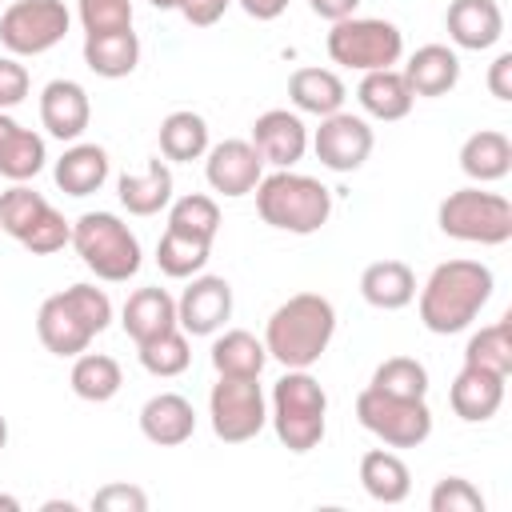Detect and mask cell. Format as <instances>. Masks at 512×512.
I'll return each mask as SVG.
<instances>
[{"instance_id": "1", "label": "cell", "mask_w": 512, "mask_h": 512, "mask_svg": "<svg viewBox=\"0 0 512 512\" xmlns=\"http://www.w3.org/2000/svg\"><path fill=\"white\" fill-rule=\"evenodd\" d=\"M496 276L480 260H444L432 268V276L420 288V320L436 336L464 332L480 308L492 300Z\"/></svg>"}, {"instance_id": "2", "label": "cell", "mask_w": 512, "mask_h": 512, "mask_svg": "<svg viewBox=\"0 0 512 512\" xmlns=\"http://www.w3.org/2000/svg\"><path fill=\"white\" fill-rule=\"evenodd\" d=\"M336 336V308L320 292L288 296L264 324V348L284 368H312Z\"/></svg>"}, {"instance_id": "3", "label": "cell", "mask_w": 512, "mask_h": 512, "mask_svg": "<svg viewBox=\"0 0 512 512\" xmlns=\"http://www.w3.org/2000/svg\"><path fill=\"white\" fill-rule=\"evenodd\" d=\"M112 324V300L96 284H72L36 312V336L52 356H80Z\"/></svg>"}, {"instance_id": "4", "label": "cell", "mask_w": 512, "mask_h": 512, "mask_svg": "<svg viewBox=\"0 0 512 512\" xmlns=\"http://www.w3.org/2000/svg\"><path fill=\"white\" fill-rule=\"evenodd\" d=\"M256 212L268 228H280L292 236H312L332 216V192L316 176L276 168L272 176H260V184H256Z\"/></svg>"}, {"instance_id": "5", "label": "cell", "mask_w": 512, "mask_h": 512, "mask_svg": "<svg viewBox=\"0 0 512 512\" xmlns=\"http://www.w3.org/2000/svg\"><path fill=\"white\" fill-rule=\"evenodd\" d=\"M268 420L276 428V440L304 456L312 448H320L324 428H328V396L320 388V380L308 368H288L276 384H272V408Z\"/></svg>"}, {"instance_id": "6", "label": "cell", "mask_w": 512, "mask_h": 512, "mask_svg": "<svg viewBox=\"0 0 512 512\" xmlns=\"http://www.w3.org/2000/svg\"><path fill=\"white\" fill-rule=\"evenodd\" d=\"M72 248L84 268L108 284H124L140 272V240L116 212H84L72 224Z\"/></svg>"}, {"instance_id": "7", "label": "cell", "mask_w": 512, "mask_h": 512, "mask_svg": "<svg viewBox=\"0 0 512 512\" xmlns=\"http://www.w3.org/2000/svg\"><path fill=\"white\" fill-rule=\"evenodd\" d=\"M436 224L444 236L464 240V244H508L512 240V204L500 192L484 188H460L440 200Z\"/></svg>"}, {"instance_id": "8", "label": "cell", "mask_w": 512, "mask_h": 512, "mask_svg": "<svg viewBox=\"0 0 512 512\" xmlns=\"http://www.w3.org/2000/svg\"><path fill=\"white\" fill-rule=\"evenodd\" d=\"M324 48H328L332 64H340V68L380 72V68L400 64L404 32L392 20H380V16H348V20L332 24Z\"/></svg>"}, {"instance_id": "9", "label": "cell", "mask_w": 512, "mask_h": 512, "mask_svg": "<svg viewBox=\"0 0 512 512\" xmlns=\"http://www.w3.org/2000/svg\"><path fill=\"white\" fill-rule=\"evenodd\" d=\"M356 420L388 448H420L432 436V408L424 400L388 396L372 384L356 396Z\"/></svg>"}, {"instance_id": "10", "label": "cell", "mask_w": 512, "mask_h": 512, "mask_svg": "<svg viewBox=\"0 0 512 512\" xmlns=\"http://www.w3.org/2000/svg\"><path fill=\"white\" fill-rule=\"evenodd\" d=\"M212 432L224 444H248L268 424V400L260 376H220L208 392Z\"/></svg>"}, {"instance_id": "11", "label": "cell", "mask_w": 512, "mask_h": 512, "mask_svg": "<svg viewBox=\"0 0 512 512\" xmlns=\"http://www.w3.org/2000/svg\"><path fill=\"white\" fill-rule=\"evenodd\" d=\"M68 24L64 0H12L0 16V44L12 56H44L68 36Z\"/></svg>"}, {"instance_id": "12", "label": "cell", "mask_w": 512, "mask_h": 512, "mask_svg": "<svg viewBox=\"0 0 512 512\" xmlns=\"http://www.w3.org/2000/svg\"><path fill=\"white\" fill-rule=\"evenodd\" d=\"M372 144H376V136H372L368 120L364 116H352L344 108L332 112V116H324L320 128H316V136H312L316 160L324 168H332V172H356L372 156Z\"/></svg>"}, {"instance_id": "13", "label": "cell", "mask_w": 512, "mask_h": 512, "mask_svg": "<svg viewBox=\"0 0 512 512\" xmlns=\"http://www.w3.org/2000/svg\"><path fill=\"white\" fill-rule=\"evenodd\" d=\"M204 156H208L204 160V176H208L212 192L232 196V200L256 192V184L264 176V160L252 148V140H220Z\"/></svg>"}, {"instance_id": "14", "label": "cell", "mask_w": 512, "mask_h": 512, "mask_svg": "<svg viewBox=\"0 0 512 512\" xmlns=\"http://www.w3.org/2000/svg\"><path fill=\"white\" fill-rule=\"evenodd\" d=\"M232 316V284L224 276H192L176 300V324L188 336H212Z\"/></svg>"}, {"instance_id": "15", "label": "cell", "mask_w": 512, "mask_h": 512, "mask_svg": "<svg viewBox=\"0 0 512 512\" xmlns=\"http://www.w3.org/2000/svg\"><path fill=\"white\" fill-rule=\"evenodd\" d=\"M252 148L272 168H292L308 152V128L288 108H268L252 120Z\"/></svg>"}, {"instance_id": "16", "label": "cell", "mask_w": 512, "mask_h": 512, "mask_svg": "<svg viewBox=\"0 0 512 512\" xmlns=\"http://www.w3.org/2000/svg\"><path fill=\"white\" fill-rule=\"evenodd\" d=\"M504 384L508 376L500 372H488V368H476V364H464L448 388V404L452 412L464 420V424H484L500 412L504 404Z\"/></svg>"}, {"instance_id": "17", "label": "cell", "mask_w": 512, "mask_h": 512, "mask_svg": "<svg viewBox=\"0 0 512 512\" xmlns=\"http://www.w3.org/2000/svg\"><path fill=\"white\" fill-rule=\"evenodd\" d=\"M92 120V100L76 80H48L40 92V124L56 140H80Z\"/></svg>"}, {"instance_id": "18", "label": "cell", "mask_w": 512, "mask_h": 512, "mask_svg": "<svg viewBox=\"0 0 512 512\" xmlns=\"http://www.w3.org/2000/svg\"><path fill=\"white\" fill-rule=\"evenodd\" d=\"M444 28L456 48L484 52L504 36V12L496 0H452L444 12Z\"/></svg>"}, {"instance_id": "19", "label": "cell", "mask_w": 512, "mask_h": 512, "mask_svg": "<svg viewBox=\"0 0 512 512\" xmlns=\"http://www.w3.org/2000/svg\"><path fill=\"white\" fill-rule=\"evenodd\" d=\"M140 432H144V440H152L160 448H176V444L192 440V432H196L192 400H184L180 392H156L140 408Z\"/></svg>"}, {"instance_id": "20", "label": "cell", "mask_w": 512, "mask_h": 512, "mask_svg": "<svg viewBox=\"0 0 512 512\" xmlns=\"http://www.w3.org/2000/svg\"><path fill=\"white\" fill-rule=\"evenodd\" d=\"M404 80L412 88V96H448L460 84V56L448 44H424L408 56L404 64Z\"/></svg>"}, {"instance_id": "21", "label": "cell", "mask_w": 512, "mask_h": 512, "mask_svg": "<svg viewBox=\"0 0 512 512\" xmlns=\"http://www.w3.org/2000/svg\"><path fill=\"white\" fill-rule=\"evenodd\" d=\"M44 136L16 124L8 112H0V176L12 184H28L44 168Z\"/></svg>"}, {"instance_id": "22", "label": "cell", "mask_w": 512, "mask_h": 512, "mask_svg": "<svg viewBox=\"0 0 512 512\" xmlns=\"http://www.w3.org/2000/svg\"><path fill=\"white\" fill-rule=\"evenodd\" d=\"M116 196L132 216H156L172 204V168L156 156L144 164V172H124Z\"/></svg>"}, {"instance_id": "23", "label": "cell", "mask_w": 512, "mask_h": 512, "mask_svg": "<svg viewBox=\"0 0 512 512\" xmlns=\"http://www.w3.org/2000/svg\"><path fill=\"white\" fill-rule=\"evenodd\" d=\"M360 296L380 312L408 308L416 300V272L404 260H376L360 272Z\"/></svg>"}, {"instance_id": "24", "label": "cell", "mask_w": 512, "mask_h": 512, "mask_svg": "<svg viewBox=\"0 0 512 512\" xmlns=\"http://www.w3.org/2000/svg\"><path fill=\"white\" fill-rule=\"evenodd\" d=\"M288 100L296 104V112H308V116L324 120V116L344 108L348 88L332 68H296L288 76Z\"/></svg>"}, {"instance_id": "25", "label": "cell", "mask_w": 512, "mask_h": 512, "mask_svg": "<svg viewBox=\"0 0 512 512\" xmlns=\"http://www.w3.org/2000/svg\"><path fill=\"white\" fill-rule=\"evenodd\" d=\"M356 100L360 108L372 116V120H404L416 104L404 72L396 68H380V72H364L360 88H356Z\"/></svg>"}, {"instance_id": "26", "label": "cell", "mask_w": 512, "mask_h": 512, "mask_svg": "<svg viewBox=\"0 0 512 512\" xmlns=\"http://www.w3.org/2000/svg\"><path fill=\"white\" fill-rule=\"evenodd\" d=\"M460 168L476 184L504 180L512 172V140L496 128H480L460 144Z\"/></svg>"}, {"instance_id": "27", "label": "cell", "mask_w": 512, "mask_h": 512, "mask_svg": "<svg viewBox=\"0 0 512 512\" xmlns=\"http://www.w3.org/2000/svg\"><path fill=\"white\" fill-rule=\"evenodd\" d=\"M120 324L124 332L144 344L168 328H180L176 324V300L164 292V288H136L128 300H124V312H120Z\"/></svg>"}, {"instance_id": "28", "label": "cell", "mask_w": 512, "mask_h": 512, "mask_svg": "<svg viewBox=\"0 0 512 512\" xmlns=\"http://www.w3.org/2000/svg\"><path fill=\"white\" fill-rule=\"evenodd\" d=\"M52 176H56V188L60 192H68V196H92L108 180V152L100 144H72L56 160Z\"/></svg>"}, {"instance_id": "29", "label": "cell", "mask_w": 512, "mask_h": 512, "mask_svg": "<svg viewBox=\"0 0 512 512\" xmlns=\"http://www.w3.org/2000/svg\"><path fill=\"white\" fill-rule=\"evenodd\" d=\"M84 64L104 80H124L140 64V36L132 28L104 32V36H84Z\"/></svg>"}, {"instance_id": "30", "label": "cell", "mask_w": 512, "mask_h": 512, "mask_svg": "<svg viewBox=\"0 0 512 512\" xmlns=\"http://www.w3.org/2000/svg\"><path fill=\"white\" fill-rule=\"evenodd\" d=\"M360 484H364V492H368L376 504H400V500H408V492H412V472H408V464H404L396 452L372 448V452H364V460H360Z\"/></svg>"}, {"instance_id": "31", "label": "cell", "mask_w": 512, "mask_h": 512, "mask_svg": "<svg viewBox=\"0 0 512 512\" xmlns=\"http://www.w3.org/2000/svg\"><path fill=\"white\" fill-rule=\"evenodd\" d=\"M160 152L164 160H176V164H192L208 152V120L200 112H168L160 120Z\"/></svg>"}, {"instance_id": "32", "label": "cell", "mask_w": 512, "mask_h": 512, "mask_svg": "<svg viewBox=\"0 0 512 512\" xmlns=\"http://www.w3.org/2000/svg\"><path fill=\"white\" fill-rule=\"evenodd\" d=\"M268 364L264 340H256L244 328H228L224 336L212 340V368L216 376H260Z\"/></svg>"}, {"instance_id": "33", "label": "cell", "mask_w": 512, "mask_h": 512, "mask_svg": "<svg viewBox=\"0 0 512 512\" xmlns=\"http://www.w3.org/2000/svg\"><path fill=\"white\" fill-rule=\"evenodd\" d=\"M68 384H72V392H76L80 400H88V404H104V400H112V396L120 392L124 372H120V364H116L112 356H104V352H88V348H84V352L76 356V364H72Z\"/></svg>"}, {"instance_id": "34", "label": "cell", "mask_w": 512, "mask_h": 512, "mask_svg": "<svg viewBox=\"0 0 512 512\" xmlns=\"http://www.w3.org/2000/svg\"><path fill=\"white\" fill-rule=\"evenodd\" d=\"M208 256H212V244L208 240H196V236H184V232H172V228H164V236L156 244V264L172 280L200 276L204 264H208Z\"/></svg>"}, {"instance_id": "35", "label": "cell", "mask_w": 512, "mask_h": 512, "mask_svg": "<svg viewBox=\"0 0 512 512\" xmlns=\"http://www.w3.org/2000/svg\"><path fill=\"white\" fill-rule=\"evenodd\" d=\"M464 364L508 376L512 372V316H500L496 324H484L480 332H472L464 344Z\"/></svg>"}, {"instance_id": "36", "label": "cell", "mask_w": 512, "mask_h": 512, "mask_svg": "<svg viewBox=\"0 0 512 512\" xmlns=\"http://www.w3.org/2000/svg\"><path fill=\"white\" fill-rule=\"evenodd\" d=\"M168 228L212 244L216 232H220V208H216L212 196H204V192H188V196H180V200L168 204Z\"/></svg>"}, {"instance_id": "37", "label": "cell", "mask_w": 512, "mask_h": 512, "mask_svg": "<svg viewBox=\"0 0 512 512\" xmlns=\"http://www.w3.org/2000/svg\"><path fill=\"white\" fill-rule=\"evenodd\" d=\"M140 352V364H144V372H152V376H160V380H168V376H180L188 364H192V352H188V332L184 328H168V332H160V336H152V340H144V344H136Z\"/></svg>"}, {"instance_id": "38", "label": "cell", "mask_w": 512, "mask_h": 512, "mask_svg": "<svg viewBox=\"0 0 512 512\" xmlns=\"http://www.w3.org/2000/svg\"><path fill=\"white\" fill-rule=\"evenodd\" d=\"M44 208H48V200L36 192V188H28V184H12L8 192H0V232H8L16 244L28 236V228L44 216Z\"/></svg>"}, {"instance_id": "39", "label": "cell", "mask_w": 512, "mask_h": 512, "mask_svg": "<svg viewBox=\"0 0 512 512\" xmlns=\"http://www.w3.org/2000/svg\"><path fill=\"white\" fill-rule=\"evenodd\" d=\"M372 388L388 392V396H428V368L412 356H388L376 372H372Z\"/></svg>"}, {"instance_id": "40", "label": "cell", "mask_w": 512, "mask_h": 512, "mask_svg": "<svg viewBox=\"0 0 512 512\" xmlns=\"http://www.w3.org/2000/svg\"><path fill=\"white\" fill-rule=\"evenodd\" d=\"M84 36H104V32H124L132 28V0H76Z\"/></svg>"}, {"instance_id": "41", "label": "cell", "mask_w": 512, "mask_h": 512, "mask_svg": "<svg viewBox=\"0 0 512 512\" xmlns=\"http://www.w3.org/2000/svg\"><path fill=\"white\" fill-rule=\"evenodd\" d=\"M428 508L432 512H484V496L472 480L444 476V480H436V488L428 496Z\"/></svg>"}, {"instance_id": "42", "label": "cell", "mask_w": 512, "mask_h": 512, "mask_svg": "<svg viewBox=\"0 0 512 512\" xmlns=\"http://www.w3.org/2000/svg\"><path fill=\"white\" fill-rule=\"evenodd\" d=\"M20 244H24L32 256H52V252H60L64 244H72V224H68V220L48 204V208H44V216L28 228V236H24Z\"/></svg>"}, {"instance_id": "43", "label": "cell", "mask_w": 512, "mask_h": 512, "mask_svg": "<svg viewBox=\"0 0 512 512\" xmlns=\"http://www.w3.org/2000/svg\"><path fill=\"white\" fill-rule=\"evenodd\" d=\"M152 8H160V12H180L188 24H196V28H208V24H216L224 12H228V4L232 0H148Z\"/></svg>"}, {"instance_id": "44", "label": "cell", "mask_w": 512, "mask_h": 512, "mask_svg": "<svg viewBox=\"0 0 512 512\" xmlns=\"http://www.w3.org/2000/svg\"><path fill=\"white\" fill-rule=\"evenodd\" d=\"M92 508L96 512H144L148 508V496L136 484H104L92 496Z\"/></svg>"}, {"instance_id": "45", "label": "cell", "mask_w": 512, "mask_h": 512, "mask_svg": "<svg viewBox=\"0 0 512 512\" xmlns=\"http://www.w3.org/2000/svg\"><path fill=\"white\" fill-rule=\"evenodd\" d=\"M28 84H32V80H28V68H24L16 56H0V112L24 104Z\"/></svg>"}, {"instance_id": "46", "label": "cell", "mask_w": 512, "mask_h": 512, "mask_svg": "<svg viewBox=\"0 0 512 512\" xmlns=\"http://www.w3.org/2000/svg\"><path fill=\"white\" fill-rule=\"evenodd\" d=\"M488 92L496 100H512V52H500L488 64Z\"/></svg>"}, {"instance_id": "47", "label": "cell", "mask_w": 512, "mask_h": 512, "mask_svg": "<svg viewBox=\"0 0 512 512\" xmlns=\"http://www.w3.org/2000/svg\"><path fill=\"white\" fill-rule=\"evenodd\" d=\"M308 8L316 12V16H324V20H348V16H356V8H360V0H308Z\"/></svg>"}, {"instance_id": "48", "label": "cell", "mask_w": 512, "mask_h": 512, "mask_svg": "<svg viewBox=\"0 0 512 512\" xmlns=\"http://www.w3.org/2000/svg\"><path fill=\"white\" fill-rule=\"evenodd\" d=\"M240 8H244L252 20H276V16L288 8V0H240Z\"/></svg>"}, {"instance_id": "49", "label": "cell", "mask_w": 512, "mask_h": 512, "mask_svg": "<svg viewBox=\"0 0 512 512\" xmlns=\"http://www.w3.org/2000/svg\"><path fill=\"white\" fill-rule=\"evenodd\" d=\"M60 508H64V512H76L72 500H48V504H44V512H60Z\"/></svg>"}, {"instance_id": "50", "label": "cell", "mask_w": 512, "mask_h": 512, "mask_svg": "<svg viewBox=\"0 0 512 512\" xmlns=\"http://www.w3.org/2000/svg\"><path fill=\"white\" fill-rule=\"evenodd\" d=\"M0 508H4V512H20V500H16V496H4V492H0Z\"/></svg>"}, {"instance_id": "51", "label": "cell", "mask_w": 512, "mask_h": 512, "mask_svg": "<svg viewBox=\"0 0 512 512\" xmlns=\"http://www.w3.org/2000/svg\"><path fill=\"white\" fill-rule=\"evenodd\" d=\"M4 444H8V420L0 416V452H4Z\"/></svg>"}]
</instances>
